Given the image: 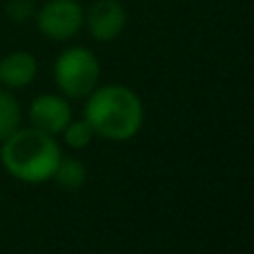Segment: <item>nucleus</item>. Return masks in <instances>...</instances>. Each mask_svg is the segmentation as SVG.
I'll list each match as a JSON object with an SVG mask.
<instances>
[{"mask_svg":"<svg viewBox=\"0 0 254 254\" xmlns=\"http://www.w3.org/2000/svg\"><path fill=\"white\" fill-rule=\"evenodd\" d=\"M54 76H56V85L65 96H89L101 78V65L89 49L71 47L58 56Z\"/></svg>","mask_w":254,"mask_h":254,"instance_id":"3","label":"nucleus"},{"mask_svg":"<svg viewBox=\"0 0 254 254\" xmlns=\"http://www.w3.org/2000/svg\"><path fill=\"white\" fill-rule=\"evenodd\" d=\"M85 121L94 134L107 140H127L138 134L143 125L140 98L123 85H105L92 92L85 105Z\"/></svg>","mask_w":254,"mask_h":254,"instance_id":"1","label":"nucleus"},{"mask_svg":"<svg viewBox=\"0 0 254 254\" xmlns=\"http://www.w3.org/2000/svg\"><path fill=\"white\" fill-rule=\"evenodd\" d=\"M125 9L119 0H98L89 7L87 27L96 40H114L125 27Z\"/></svg>","mask_w":254,"mask_h":254,"instance_id":"6","label":"nucleus"},{"mask_svg":"<svg viewBox=\"0 0 254 254\" xmlns=\"http://www.w3.org/2000/svg\"><path fill=\"white\" fill-rule=\"evenodd\" d=\"M36 58L27 52H13L0 61V83L7 87H27L36 76Z\"/></svg>","mask_w":254,"mask_h":254,"instance_id":"7","label":"nucleus"},{"mask_svg":"<svg viewBox=\"0 0 254 254\" xmlns=\"http://www.w3.org/2000/svg\"><path fill=\"white\" fill-rule=\"evenodd\" d=\"M83 9L76 0H49L38 11V29L52 40H67L78 34Z\"/></svg>","mask_w":254,"mask_h":254,"instance_id":"4","label":"nucleus"},{"mask_svg":"<svg viewBox=\"0 0 254 254\" xmlns=\"http://www.w3.org/2000/svg\"><path fill=\"white\" fill-rule=\"evenodd\" d=\"M29 119L36 129L45 134H61L71 121V110L67 101L54 94H43L29 107Z\"/></svg>","mask_w":254,"mask_h":254,"instance_id":"5","label":"nucleus"},{"mask_svg":"<svg viewBox=\"0 0 254 254\" xmlns=\"http://www.w3.org/2000/svg\"><path fill=\"white\" fill-rule=\"evenodd\" d=\"M52 179L58 181V185L65 190H78L83 188L85 179H87V170H85L83 161H76V158H61L56 172H54Z\"/></svg>","mask_w":254,"mask_h":254,"instance_id":"8","label":"nucleus"},{"mask_svg":"<svg viewBox=\"0 0 254 254\" xmlns=\"http://www.w3.org/2000/svg\"><path fill=\"white\" fill-rule=\"evenodd\" d=\"M63 134H65V143L69 145L71 149H83L92 143L94 127L89 125L87 121H76V123L69 121V125L63 129Z\"/></svg>","mask_w":254,"mask_h":254,"instance_id":"10","label":"nucleus"},{"mask_svg":"<svg viewBox=\"0 0 254 254\" xmlns=\"http://www.w3.org/2000/svg\"><path fill=\"white\" fill-rule=\"evenodd\" d=\"M20 125V105L9 92H0V143L7 140Z\"/></svg>","mask_w":254,"mask_h":254,"instance_id":"9","label":"nucleus"},{"mask_svg":"<svg viewBox=\"0 0 254 254\" xmlns=\"http://www.w3.org/2000/svg\"><path fill=\"white\" fill-rule=\"evenodd\" d=\"M2 165L7 172L25 183L49 181L61 163L63 154L52 134L40 129H16L2 140Z\"/></svg>","mask_w":254,"mask_h":254,"instance_id":"2","label":"nucleus"}]
</instances>
